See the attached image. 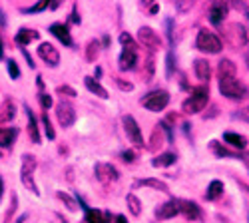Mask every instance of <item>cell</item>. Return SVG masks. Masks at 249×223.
<instances>
[{"label": "cell", "mask_w": 249, "mask_h": 223, "mask_svg": "<svg viewBox=\"0 0 249 223\" xmlns=\"http://www.w3.org/2000/svg\"><path fill=\"white\" fill-rule=\"evenodd\" d=\"M156 0H143V4H154Z\"/></svg>", "instance_id": "11a10c76"}, {"label": "cell", "mask_w": 249, "mask_h": 223, "mask_svg": "<svg viewBox=\"0 0 249 223\" xmlns=\"http://www.w3.org/2000/svg\"><path fill=\"white\" fill-rule=\"evenodd\" d=\"M196 48L203 54H219L223 44H221V38L212 32V30H207V28H201L197 32V38H196Z\"/></svg>", "instance_id": "3957f363"}, {"label": "cell", "mask_w": 249, "mask_h": 223, "mask_svg": "<svg viewBox=\"0 0 249 223\" xmlns=\"http://www.w3.org/2000/svg\"><path fill=\"white\" fill-rule=\"evenodd\" d=\"M0 157H2V154H0Z\"/></svg>", "instance_id": "680465c9"}, {"label": "cell", "mask_w": 249, "mask_h": 223, "mask_svg": "<svg viewBox=\"0 0 249 223\" xmlns=\"http://www.w3.org/2000/svg\"><path fill=\"white\" fill-rule=\"evenodd\" d=\"M84 84H86V88L92 92V94H96L98 98H102V100H108V90L104 88L98 80L94 78V76H86L84 78Z\"/></svg>", "instance_id": "44dd1931"}, {"label": "cell", "mask_w": 249, "mask_h": 223, "mask_svg": "<svg viewBox=\"0 0 249 223\" xmlns=\"http://www.w3.org/2000/svg\"><path fill=\"white\" fill-rule=\"evenodd\" d=\"M62 4V0H50V10H56Z\"/></svg>", "instance_id": "7dc6e473"}, {"label": "cell", "mask_w": 249, "mask_h": 223, "mask_svg": "<svg viewBox=\"0 0 249 223\" xmlns=\"http://www.w3.org/2000/svg\"><path fill=\"white\" fill-rule=\"evenodd\" d=\"M34 172H36V157L30 155V154H24L22 155V168H20V179H22V186L32 191L34 195H40L38 191V186H36V181H34Z\"/></svg>", "instance_id": "277c9868"}, {"label": "cell", "mask_w": 249, "mask_h": 223, "mask_svg": "<svg viewBox=\"0 0 249 223\" xmlns=\"http://www.w3.org/2000/svg\"><path fill=\"white\" fill-rule=\"evenodd\" d=\"M38 56L44 60L50 68H56L60 64V52L50 44V42H42L38 46Z\"/></svg>", "instance_id": "5bb4252c"}, {"label": "cell", "mask_w": 249, "mask_h": 223, "mask_svg": "<svg viewBox=\"0 0 249 223\" xmlns=\"http://www.w3.org/2000/svg\"><path fill=\"white\" fill-rule=\"evenodd\" d=\"M194 4H196V0H176V8H178V12H181V14L190 12Z\"/></svg>", "instance_id": "74e56055"}, {"label": "cell", "mask_w": 249, "mask_h": 223, "mask_svg": "<svg viewBox=\"0 0 249 223\" xmlns=\"http://www.w3.org/2000/svg\"><path fill=\"white\" fill-rule=\"evenodd\" d=\"M227 12H230V4L225 0H213L212 6H210V22L213 26H219L225 22Z\"/></svg>", "instance_id": "7c38bea8"}, {"label": "cell", "mask_w": 249, "mask_h": 223, "mask_svg": "<svg viewBox=\"0 0 249 223\" xmlns=\"http://www.w3.org/2000/svg\"><path fill=\"white\" fill-rule=\"evenodd\" d=\"M100 54V42L98 40H90L86 44V60L88 62H96V58Z\"/></svg>", "instance_id": "1f68e13d"}, {"label": "cell", "mask_w": 249, "mask_h": 223, "mask_svg": "<svg viewBox=\"0 0 249 223\" xmlns=\"http://www.w3.org/2000/svg\"><path fill=\"white\" fill-rule=\"evenodd\" d=\"M56 197L60 199V201H64V204H66V207L70 209V211H76L78 209V204H76V199H72L66 191H56Z\"/></svg>", "instance_id": "d6a6232c"}, {"label": "cell", "mask_w": 249, "mask_h": 223, "mask_svg": "<svg viewBox=\"0 0 249 223\" xmlns=\"http://www.w3.org/2000/svg\"><path fill=\"white\" fill-rule=\"evenodd\" d=\"M122 121H124V130H126V134H128V139L134 144V148L142 150V148H143V136H142V130H140V126H138L136 118L128 114V116L122 118Z\"/></svg>", "instance_id": "9c48e42d"}, {"label": "cell", "mask_w": 249, "mask_h": 223, "mask_svg": "<svg viewBox=\"0 0 249 223\" xmlns=\"http://www.w3.org/2000/svg\"><path fill=\"white\" fill-rule=\"evenodd\" d=\"M38 38H40V32L30 30V28H20V30L16 32V42H18L20 46H28L32 40H38Z\"/></svg>", "instance_id": "d4e9b609"}, {"label": "cell", "mask_w": 249, "mask_h": 223, "mask_svg": "<svg viewBox=\"0 0 249 223\" xmlns=\"http://www.w3.org/2000/svg\"><path fill=\"white\" fill-rule=\"evenodd\" d=\"M18 137V128H0V148H12L14 139Z\"/></svg>", "instance_id": "7402d4cb"}, {"label": "cell", "mask_w": 249, "mask_h": 223, "mask_svg": "<svg viewBox=\"0 0 249 223\" xmlns=\"http://www.w3.org/2000/svg\"><path fill=\"white\" fill-rule=\"evenodd\" d=\"M223 195V184L219 179H213L210 186H207V191H205V199L207 201H215Z\"/></svg>", "instance_id": "4316f807"}, {"label": "cell", "mask_w": 249, "mask_h": 223, "mask_svg": "<svg viewBox=\"0 0 249 223\" xmlns=\"http://www.w3.org/2000/svg\"><path fill=\"white\" fill-rule=\"evenodd\" d=\"M42 126H44L46 137H48V139H56V132H54V128H52V121H50V118H48L46 112H44V116H42Z\"/></svg>", "instance_id": "d590c367"}, {"label": "cell", "mask_w": 249, "mask_h": 223, "mask_svg": "<svg viewBox=\"0 0 249 223\" xmlns=\"http://www.w3.org/2000/svg\"><path fill=\"white\" fill-rule=\"evenodd\" d=\"M16 118V102L12 98H4V102L0 104V124H8Z\"/></svg>", "instance_id": "2e32d148"}, {"label": "cell", "mask_w": 249, "mask_h": 223, "mask_svg": "<svg viewBox=\"0 0 249 223\" xmlns=\"http://www.w3.org/2000/svg\"><path fill=\"white\" fill-rule=\"evenodd\" d=\"M225 2L230 4V8H235V10L243 12V14L249 18V8H247V4H245V0H225Z\"/></svg>", "instance_id": "8d00e7d4"}, {"label": "cell", "mask_w": 249, "mask_h": 223, "mask_svg": "<svg viewBox=\"0 0 249 223\" xmlns=\"http://www.w3.org/2000/svg\"><path fill=\"white\" fill-rule=\"evenodd\" d=\"M223 141H225L227 146L239 150V152H243L247 148V137L241 136V134H235V132H225L223 134Z\"/></svg>", "instance_id": "ffe728a7"}, {"label": "cell", "mask_w": 249, "mask_h": 223, "mask_svg": "<svg viewBox=\"0 0 249 223\" xmlns=\"http://www.w3.org/2000/svg\"><path fill=\"white\" fill-rule=\"evenodd\" d=\"M118 66L122 72L136 70L138 66V44H128L122 48V54L118 58Z\"/></svg>", "instance_id": "52a82bcc"}, {"label": "cell", "mask_w": 249, "mask_h": 223, "mask_svg": "<svg viewBox=\"0 0 249 223\" xmlns=\"http://www.w3.org/2000/svg\"><path fill=\"white\" fill-rule=\"evenodd\" d=\"M50 34L56 36L58 40L64 46H72V36H70V30H68V24H62V22H56L50 26Z\"/></svg>", "instance_id": "ac0fdd59"}, {"label": "cell", "mask_w": 249, "mask_h": 223, "mask_svg": "<svg viewBox=\"0 0 249 223\" xmlns=\"http://www.w3.org/2000/svg\"><path fill=\"white\" fill-rule=\"evenodd\" d=\"M179 207H181V215L190 221H199L203 215H201V207L196 204V201H185V199H179Z\"/></svg>", "instance_id": "9a60e30c"}, {"label": "cell", "mask_w": 249, "mask_h": 223, "mask_svg": "<svg viewBox=\"0 0 249 223\" xmlns=\"http://www.w3.org/2000/svg\"><path fill=\"white\" fill-rule=\"evenodd\" d=\"M207 102H210V88H207L205 84H201V86L192 88L190 96L183 100L181 110H183V114L194 116V114H199L207 106Z\"/></svg>", "instance_id": "6da1fadb"}, {"label": "cell", "mask_w": 249, "mask_h": 223, "mask_svg": "<svg viewBox=\"0 0 249 223\" xmlns=\"http://www.w3.org/2000/svg\"><path fill=\"white\" fill-rule=\"evenodd\" d=\"M158 10H160V6H158V4H152V8H150V12H152V14H156Z\"/></svg>", "instance_id": "f5cc1de1"}, {"label": "cell", "mask_w": 249, "mask_h": 223, "mask_svg": "<svg viewBox=\"0 0 249 223\" xmlns=\"http://www.w3.org/2000/svg\"><path fill=\"white\" fill-rule=\"evenodd\" d=\"M138 40H140V44H142L143 48H148L150 52H156V50L161 48V38H160V34H158L154 28H150V26H142V28L138 30Z\"/></svg>", "instance_id": "ba28073f"}, {"label": "cell", "mask_w": 249, "mask_h": 223, "mask_svg": "<svg viewBox=\"0 0 249 223\" xmlns=\"http://www.w3.org/2000/svg\"><path fill=\"white\" fill-rule=\"evenodd\" d=\"M24 110H26V116H28V136H30V139L34 141V144H40V128H38V120H36V116L30 112L28 106H26Z\"/></svg>", "instance_id": "cb8c5ba5"}, {"label": "cell", "mask_w": 249, "mask_h": 223, "mask_svg": "<svg viewBox=\"0 0 249 223\" xmlns=\"http://www.w3.org/2000/svg\"><path fill=\"white\" fill-rule=\"evenodd\" d=\"M210 148H212V152H213L215 155H219V157H237V154H233V152H230L227 148H223L219 141H215V139L210 141Z\"/></svg>", "instance_id": "f546056e"}, {"label": "cell", "mask_w": 249, "mask_h": 223, "mask_svg": "<svg viewBox=\"0 0 249 223\" xmlns=\"http://www.w3.org/2000/svg\"><path fill=\"white\" fill-rule=\"evenodd\" d=\"M24 219H26V217H24V215H22V217H20V219H18V221H16V223H24Z\"/></svg>", "instance_id": "9f6ffc18"}, {"label": "cell", "mask_w": 249, "mask_h": 223, "mask_svg": "<svg viewBox=\"0 0 249 223\" xmlns=\"http://www.w3.org/2000/svg\"><path fill=\"white\" fill-rule=\"evenodd\" d=\"M56 94H60L62 98H64V96H68V98H76V90L72 88V86H58L56 88Z\"/></svg>", "instance_id": "60d3db41"}, {"label": "cell", "mask_w": 249, "mask_h": 223, "mask_svg": "<svg viewBox=\"0 0 249 223\" xmlns=\"http://www.w3.org/2000/svg\"><path fill=\"white\" fill-rule=\"evenodd\" d=\"M126 204H128V209H130V213H132L134 217H140V215H142V201H140L134 193H128Z\"/></svg>", "instance_id": "83f0119b"}, {"label": "cell", "mask_w": 249, "mask_h": 223, "mask_svg": "<svg viewBox=\"0 0 249 223\" xmlns=\"http://www.w3.org/2000/svg\"><path fill=\"white\" fill-rule=\"evenodd\" d=\"M176 154H172V152H165V154H160V155H156L154 159H152V166L154 168H170V166H174L176 164Z\"/></svg>", "instance_id": "484cf974"}, {"label": "cell", "mask_w": 249, "mask_h": 223, "mask_svg": "<svg viewBox=\"0 0 249 223\" xmlns=\"http://www.w3.org/2000/svg\"><path fill=\"white\" fill-rule=\"evenodd\" d=\"M194 72H196L197 80H201L203 84H205V82H210V76H212V66H210V62H207V60L197 58L196 62H194Z\"/></svg>", "instance_id": "d6986e66"}, {"label": "cell", "mask_w": 249, "mask_h": 223, "mask_svg": "<svg viewBox=\"0 0 249 223\" xmlns=\"http://www.w3.org/2000/svg\"><path fill=\"white\" fill-rule=\"evenodd\" d=\"M116 223H128L124 215H116Z\"/></svg>", "instance_id": "681fc988"}, {"label": "cell", "mask_w": 249, "mask_h": 223, "mask_svg": "<svg viewBox=\"0 0 249 223\" xmlns=\"http://www.w3.org/2000/svg\"><path fill=\"white\" fill-rule=\"evenodd\" d=\"M134 188H152V189H156V191H161V193H170V188H168V184H165V181H161V179H156V177L138 179L136 184H134Z\"/></svg>", "instance_id": "e0dca14e"}, {"label": "cell", "mask_w": 249, "mask_h": 223, "mask_svg": "<svg viewBox=\"0 0 249 223\" xmlns=\"http://www.w3.org/2000/svg\"><path fill=\"white\" fill-rule=\"evenodd\" d=\"M140 104L146 110H150V112H163L170 104V94L165 90H154V92L143 96L140 100Z\"/></svg>", "instance_id": "5b68a950"}, {"label": "cell", "mask_w": 249, "mask_h": 223, "mask_svg": "<svg viewBox=\"0 0 249 223\" xmlns=\"http://www.w3.org/2000/svg\"><path fill=\"white\" fill-rule=\"evenodd\" d=\"M114 82H116V86H118L122 92H132V90H134V84L128 82V80H124V78H114Z\"/></svg>", "instance_id": "ab89813d"}, {"label": "cell", "mask_w": 249, "mask_h": 223, "mask_svg": "<svg viewBox=\"0 0 249 223\" xmlns=\"http://www.w3.org/2000/svg\"><path fill=\"white\" fill-rule=\"evenodd\" d=\"M165 74H168V78L174 74V52L172 50L165 56Z\"/></svg>", "instance_id": "7bdbcfd3"}, {"label": "cell", "mask_w": 249, "mask_h": 223, "mask_svg": "<svg viewBox=\"0 0 249 223\" xmlns=\"http://www.w3.org/2000/svg\"><path fill=\"white\" fill-rule=\"evenodd\" d=\"M120 42H122V46H128V44H136V40L128 32H122L120 34Z\"/></svg>", "instance_id": "f6af8a7d"}, {"label": "cell", "mask_w": 249, "mask_h": 223, "mask_svg": "<svg viewBox=\"0 0 249 223\" xmlns=\"http://www.w3.org/2000/svg\"><path fill=\"white\" fill-rule=\"evenodd\" d=\"M38 100H40V106H42L44 112H48V110L54 106V100H52V96H50L48 92H40V94H38Z\"/></svg>", "instance_id": "e575fe53"}, {"label": "cell", "mask_w": 249, "mask_h": 223, "mask_svg": "<svg viewBox=\"0 0 249 223\" xmlns=\"http://www.w3.org/2000/svg\"><path fill=\"white\" fill-rule=\"evenodd\" d=\"M181 213V207H179V199H170L161 204L158 209H156V219L160 221H165V219H174L176 215Z\"/></svg>", "instance_id": "4fadbf2b"}, {"label": "cell", "mask_w": 249, "mask_h": 223, "mask_svg": "<svg viewBox=\"0 0 249 223\" xmlns=\"http://www.w3.org/2000/svg\"><path fill=\"white\" fill-rule=\"evenodd\" d=\"M120 157H122V161H126V164H134L138 155H136L134 150H124V152L120 154Z\"/></svg>", "instance_id": "b9f144b4"}, {"label": "cell", "mask_w": 249, "mask_h": 223, "mask_svg": "<svg viewBox=\"0 0 249 223\" xmlns=\"http://www.w3.org/2000/svg\"><path fill=\"white\" fill-rule=\"evenodd\" d=\"M219 92L221 96H225L227 100H245L249 98V88L239 82V80L233 76V78H219Z\"/></svg>", "instance_id": "7a4b0ae2"}, {"label": "cell", "mask_w": 249, "mask_h": 223, "mask_svg": "<svg viewBox=\"0 0 249 223\" xmlns=\"http://www.w3.org/2000/svg\"><path fill=\"white\" fill-rule=\"evenodd\" d=\"M154 70H156L154 56L150 54V56H148V60H146V66H143V70H142V80H143V82H152V78H154Z\"/></svg>", "instance_id": "4dcf8cb0"}, {"label": "cell", "mask_w": 249, "mask_h": 223, "mask_svg": "<svg viewBox=\"0 0 249 223\" xmlns=\"http://www.w3.org/2000/svg\"><path fill=\"white\" fill-rule=\"evenodd\" d=\"M94 173H96V179L102 181L104 186H108V184H112V181L120 179V172L112 164H106V161H100V164H96L94 166Z\"/></svg>", "instance_id": "8fae6325"}, {"label": "cell", "mask_w": 249, "mask_h": 223, "mask_svg": "<svg viewBox=\"0 0 249 223\" xmlns=\"http://www.w3.org/2000/svg\"><path fill=\"white\" fill-rule=\"evenodd\" d=\"M237 72L235 64L231 62L230 58H223L219 60V64H217V78H233Z\"/></svg>", "instance_id": "603a6c76"}, {"label": "cell", "mask_w": 249, "mask_h": 223, "mask_svg": "<svg viewBox=\"0 0 249 223\" xmlns=\"http://www.w3.org/2000/svg\"><path fill=\"white\" fill-rule=\"evenodd\" d=\"M6 68H8V76L12 80H18L20 78V68H18V62L16 60H8L6 62Z\"/></svg>", "instance_id": "f35d334b"}, {"label": "cell", "mask_w": 249, "mask_h": 223, "mask_svg": "<svg viewBox=\"0 0 249 223\" xmlns=\"http://www.w3.org/2000/svg\"><path fill=\"white\" fill-rule=\"evenodd\" d=\"M46 8H50V0H38V2L32 4L30 8H24V12H28V14H38V12H44Z\"/></svg>", "instance_id": "836d02e7"}, {"label": "cell", "mask_w": 249, "mask_h": 223, "mask_svg": "<svg viewBox=\"0 0 249 223\" xmlns=\"http://www.w3.org/2000/svg\"><path fill=\"white\" fill-rule=\"evenodd\" d=\"M233 118H235V120H241V121H247V124H249V108L237 110V112L233 114Z\"/></svg>", "instance_id": "ee69618b"}, {"label": "cell", "mask_w": 249, "mask_h": 223, "mask_svg": "<svg viewBox=\"0 0 249 223\" xmlns=\"http://www.w3.org/2000/svg\"><path fill=\"white\" fill-rule=\"evenodd\" d=\"M2 191H4V181H2V177H0V197H2Z\"/></svg>", "instance_id": "816d5d0a"}, {"label": "cell", "mask_w": 249, "mask_h": 223, "mask_svg": "<svg viewBox=\"0 0 249 223\" xmlns=\"http://www.w3.org/2000/svg\"><path fill=\"white\" fill-rule=\"evenodd\" d=\"M165 144V139H163V130L160 128V124L156 126V130H154V134H152V139H150V150H158V148H161Z\"/></svg>", "instance_id": "f1b7e54d"}, {"label": "cell", "mask_w": 249, "mask_h": 223, "mask_svg": "<svg viewBox=\"0 0 249 223\" xmlns=\"http://www.w3.org/2000/svg\"><path fill=\"white\" fill-rule=\"evenodd\" d=\"M102 44H104V46H108V44H110V36L104 38V40H102Z\"/></svg>", "instance_id": "db71d44e"}, {"label": "cell", "mask_w": 249, "mask_h": 223, "mask_svg": "<svg viewBox=\"0 0 249 223\" xmlns=\"http://www.w3.org/2000/svg\"><path fill=\"white\" fill-rule=\"evenodd\" d=\"M223 32H225V42L230 44L231 48H243V46L247 44V40H249L245 26H243V24H239V22H231V24H227Z\"/></svg>", "instance_id": "8992f818"}, {"label": "cell", "mask_w": 249, "mask_h": 223, "mask_svg": "<svg viewBox=\"0 0 249 223\" xmlns=\"http://www.w3.org/2000/svg\"><path fill=\"white\" fill-rule=\"evenodd\" d=\"M56 120L62 128H72L76 121V110L70 102H64L62 100L60 104H56Z\"/></svg>", "instance_id": "30bf717a"}, {"label": "cell", "mask_w": 249, "mask_h": 223, "mask_svg": "<svg viewBox=\"0 0 249 223\" xmlns=\"http://www.w3.org/2000/svg\"><path fill=\"white\" fill-rule=\"evenodd\" d=\"M2 58H4V42L0 40V60H2Z\"/></svg>", "instance_id": "c3c4849f"}, {"label": "cell", "mask_w": 249, "mask_h": 223, "mask_svg": "<svg viewBox=\"0 0 249 223\" xmlns=\"http://www.w3.org/2000/svg\"><path fill=\"white\" fill-rule=\"evenodd\" d=\"M245 64H247V68H249V54H247V58H245Z\"/></svg>", "instance_id": "6f0895ef"}, {"label": "cell", "mask_w": 249, "mask_h": 223, "mask_svg": "<svg viewBox=\"0 0 249 223\" xmlns=\"http://www.w3.org/2000/svg\"><path fill=\"white\" fill-rule=\"evenodd\" d=\"M70 20H72V22H76V24L80 22V18H78V14H76V10L72 12V18H70Z\"/></svg>", "instance_id": "f907efd6"}, {"label": "cell", "mask_w": 249, "mask_h": 223, "mask_svg": "<svg viewBox=\"0 0 249 223\" xmlns=\"http://www.w3.org/2000/svg\"><path fill=\"white\" fill-rule=\"evenodd\" d=\"M165 26H168V40H170V46H174V20H165Z\"/></svg>", "instance_id": "bcb514c9"}]
</instances>
